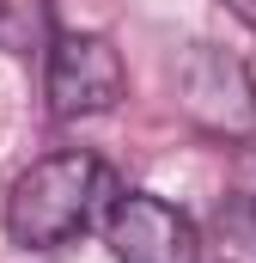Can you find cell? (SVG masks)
I'll use <instances>...</instances> for the list:
<instances>
[{
  "instance_id": "obj_1",
  "label": "cell",
  "mask_w": 256,
  "mask_h": 263,
  "mask_svg": "<svg viewBox=\"0 0 256 263\" xmlns=\"http://www.w3.org/2000/svg\"><path fill=\"white\" fill-rule=\"evenodd\" d=\"M104 196V165L92 153H49L25 165L6 190V233L25 251H55L79 239Z\"/></svg>"
},
{
  "instance_id": "obj_8",
  "label": "cell",
  "mask_w": 256,
  "mask_h": 263,
  "mask_svg": "<svg viewBox=\"0 0 256 263\" xmlns=\"http://www.w3.org/2000/svg\"><path fill=\"white\" fill-rule=\"evenodd\" d=\"M0 37H6V6H0Z\"/></svg>"
},
{
  "instance_id": "obj_4",
  "label": "cell",
  "mask_w": 256,
  "mask_h": 263,
  "mask_svg": "<svg viewBox=\"0 0 256 263\" xmlns=\"http://www.w3.org/2000/svg\"><path fill=\"white\" fill-rule=\"evenodd\" d=\"M104 239L116 263H201V233L183 208L153 190H122L104 214Z\"/></svg>"
},
{
  "instance_id": "obj_2",
  "label": "cell",
  "mask_w": 256,
  "mask_h": 263,
  "mask_svg": "<svg viewBox=\"0 0 256 263\" xmlns=\"http://www.w3.org/2000/svg\"><path fill=\"white\" fill-rule=\"evenodd\" d=\"M171 86H177V104H183V117L195 129L256 147V80L232 49L189 43L171 67Z\"/></svg>"
},
{
  "instance_id": "obj_7",
  "label": "cell",
  "mask_w": 256,
  "mask_h": 263,
  "mask_svg": "<svg viewBox=\"0 0 256 263\" xmlns=\"http://www.w3.org/2000/svg\"><path fill=\"white\" fill-rule=\"evenodd\" d=\"M238 196H244V202H250V214H256V184H244V190H238Z\"/></svg>"
},
{
  "instance_id": "obj_3",
  "label": "cell",
  "mask_w": 256,
  "mask_h": 263,
  "mask_svg": "<svg viewBox=\"0 0 256 263\" xmlns=\"http://www.w3.org/2000/svg\"><path fill=\"white\" fill-rule=\"evenodd\" d=\"M43 92H49V117H61V123L104 117L128 92V67H122L110 37H98V31H61L49 43V80H43Z\"/></svg>"
},
{
  "instance_id": "obj_6",
  "label": "cell",
  "mask_w": 256,
  "mask_h": 263,
  "mask_svg": "<svg viewBox=\"0 0 256 263\" xmlns=\"http://www.w3.org/2000/svg\"><path fill=\"white\" fill-rule=\"evenodd\" d=\"M220 6H226L232 18H244V25H250V31H256V0H220Z\"/></svg>"
},
{
  "instance_id": "obj_5",
  "label": "cell",
  "mask_w": 256,
  "mask_h": 263,
  "mask_svg": "<svg viewBox=\"0 0 256 263\" xmlns=\"http://www.w3.org/2000/svg\"><path fill=\"white\" fill-rule=\"evenodd\" d=\"M201 263H256V214L244 196L220 202L214 239H201Z\"/></svg>"
}]
</instances>
